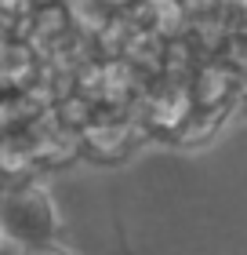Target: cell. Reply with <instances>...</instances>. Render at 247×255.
<instances>
[{
	"label": "cell",
	"instance_id": "obj_1",
	"mask_svg": "<svg viewBox=\"0 0 247 255\" xmlns=\"http://www.w3.org/2000/svg\"><path fill=\"white\" fill-rule=\"evenodd\" d=\"M0 219L22 241H44L55 230V208L40 190H15L0 204Z\"/></svg>",
	"mask_w": 247,
	"mask_h": 255
}]
</instances>
